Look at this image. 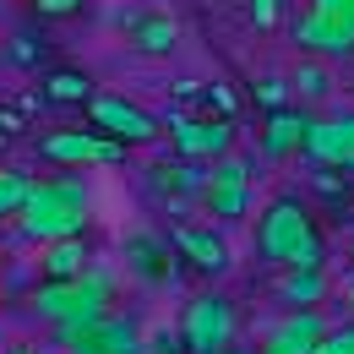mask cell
Segmentation results:
<instances>
[{"instance_id": "cell-1", "label": "cell", "mask_w": 354, "mask_h": 354, "mask_svg": "<svg viewBox=\"0 0 354 354\" xmlns=\"http://www.w3.org/2000/svg\"><path fill=\"white\" fill-rule=\"evenodd\" d=\"M257 257L272 267H322L327 262V240L310 218L306 202L295 196H272L257 223Z\"/></svg>"}, {"instance_id": "cell-2", "label": "cell", "mask_w": 354, "mask_h": 354, "mask_svg": "<svg viewBox=\"0 0 354 354\" xmlns=\"http://www.w3.org/2000/svg\"><path fill=\"white\" fill-rule=\"evenodd\" d=\"M17 218H22L28 240H44V245L66 240V234H82L88 229V191L77 180H33Z\"/></svg>"}, {"instance_id": "cell-3", "label": "cell", "mask_w": 354, "mask_h": 354, "mask_svg": "<svg viewBox=\"0 0 354 354\" xmlns=\"http://www.w3.org/2000/svg\"><path fill=\"white\" fill-rule=\"evenodd\" d=\"M295 44L306 55H354V0H310L295 17Z\"/></svg>"}, {"instance_id": "cell-4", "label": "cell", "mask_w": 354, "mask_h": 354, "mask_svg": "<svg viewBox=\"0 0 354 354\" xmlns=\"http://www.w3.org/2000/svg\"><path fill=\"white\" fill-rule=\"evenodd\" d=\"M196 196H202V207L218 223L245 218V207H251V164H245L240 153H218L213 169L202 175V191H196Z\"/></svg>"}, {"instance_id": "cell-5", "label": "cell", "mask_w": 354, "mask_h": 354, "mask_svg": "<svg viewBox=\"0 0 354 354\" xmlns=\"http://www.w3.org/2000/svg\"><path fill=\"white\" fill-rule=\"evenodd\" d=\"M234 327H240V316H234V300H223V295H196L185 316H180V344L191 354H213L223 344H234Z\"/></svg>"}, {"instance_id": "cell-6", "label": "cell", "mask_w": 354, "mask_h": 354, "mask_svg": "<svg viewBox=\"0 0 354 354\" xmlns=\"http://www.w3.org/2000/svg\"><path fill=\"white\" fill-rule=\"evenodd\" d=\"M49 164H66V169H88V164H120L126 158V142H115L98 126H71V131H49L39 142Z\"/></svg>"}, {"instance_id": "cell-7", "label": "cell", "mask_w": 354, "mask_h": 354, "mask_svg": "<svg viewBox=\"0 0 354 354\" xmlns=\"http://www.w3.org/2000/svg\"><path fill=\"white\" fill-rule=\"evenodd\" d=\"M82 109H88V120L98 126V131H109L115 142H126V147H142V142L158 136V120H153L147 109L126 104V98H115V93H93Z\"/></svg>"}, {"instance_id": "cell-8", "label": "cell", "mask_w": 354, "mask_h": 354, "mask_svg": "<svg viewBox=\"0 0 354 354\" xmlns=\"http://www.w3.org/2000/svg\"><path fill=\"white\" fill-rule=\"evenodd\" d=\"M300 153H310L327 169H354V115H344V120H306Z\"/></svg>"}, {"instance_id": "cell-9", "label": "cell", "mask_w": 354, "mask_h": 354, "mask_svg": "<svg viewBox=\"0 0 354 354\" xmlns=\"http://www.w3.org/2000/svg\"><path fill=\"white\" fill-rule=\"evenodd\" d=\"M322 333H327V316H322V306H295V316H283L278 327H267L262 354H310Z\"/></svg>"}, {"instance_id": "cell-10", "label": "cell", "mask_w": 354, "mask_h": 354, "mask_svg": "<svg viewBox=\"0 0 354 354\" xmlns=\"http://www.w3.org/2000/svg\"><path fill=\"white\" fill-rule=\"evenodd\" d=\"M169 251H180V257L196 267V272H223V267H229V240H223L218 229H202V223H185V229H175Z\"/></svg>"}, {"instance_id": "cell-11", "label": "cell", "mask_w": 354, "mask_h": 354, "mask_svg": "<svg viewBox=\"0 0 354 354\" xmlns=\"http://www.w3.org/2000/svg\"><path fill=\"white\" fill-rule=\"evenodd\" d=\"M175 147L185 158H218L234 147V126L229 120H175Z\"/></svg>"}, {"instance_id": "cell-12", "label": "cell", "mask_w": 354, "mask_h": 354, "mask_svg": "<svg viewBox=\"0 0 354 354\" xmlns=\"http://www.w3.org/2000/svg\"><path fill=\"white\" fill-rule=\"evenodd\" d=\"M126 39L136 55H169L180 44V22L164 11H136V17H126Z\"/></svg>"}, {"instance_id": "cell-13", "label": "cell", "mask_w": 354, "mask_h": 354, "mask_svg": "<svg viewBox=\"0 0 354 354\" xmlns=\"http://www.w3.org/2000/svg\"><path fill=\"white\" fill-rule=\"evenodd\" d=\"M82 349H98V354H142V333H136V322L104 310L88 333H82V344H77L71 354H82Z\"/></svg>"}, {"instance_id": "cell-14", "label": "cell", "mask_w": 354, "mask_h": 354, "mask_svg": "<svg viewBox=\"0 0 354 354\" xmlns=\"http://www.w3.org/2000/svg\"><path fill=\"white\" fill-rule=\"evenodd\" d=\"M300 136H306V115L272 109L267 126H262V153L267 158H289V153H300Z\"/></svg>"}, {"instance_id": "cell-15", "label": "cell", "mask_w": 354, "mask_h": 354, "mask_svg": "<svg viewBox=\"0 0 354 354\" xmlns=\"http://www.w3.org/2000/svg\"><path fill=\"white\" fill-rule=\"evenodd\" d=\"M93 262V245L82 234H66V240H49L44 245V278H77Z\"/></svg>"}, {"instance_id": "cell-16", "label": "cell", "mask_w": 354, "mask_h": 354, "mask_svg": "<svg viewBox=\"0 0 354 354\" xmlns=\"http://www.w3.org/2000/svg\"><path fill=\"white\" fill-rule=\"evenodd\" d=\"M126 257H131V272H142L147 283H164L169 278V245L164 240H153V234H131V245H126Z\"/></svg>"}, {"instance_id": "cell-17", "label": "cell", "mask_w": 354, "mask_h": 354, "mask_svg": "<svg viewBox=\"0 0 354 354\" xmlns=\"http://www.w3.org/2000/svg\"><path fill=\"white\" fill-rule=\"evenodd\" d=\"M93 88H98V82H93L88 71H44V104H88L93 98Z\"/></svg>"}, {"instance_id": "cell-18", "label": "cell", "mask_w": 354, "mask_h": 354, "mask_svg": "<svg viewBox=\"0 0 354 354\" xmlns=\"http://www.w3.org/2000/svg\"><path fill=\"white\" fill-rule=\"evenodd\" d=\"M283 300H289V306H322V300H327V278H322V267H289V278H283Z\"/></svg>"}, {"instance_id": "cell-19", "label": "cell", "mask_w": 354, "mask_h": 354, "mask_svg": "<svg viewBox=\"0 0 354 354\" xmlns=\"http://www.w3.org/2000/svg\"><path fill=\"white\" fill-rule=\"evenodd\" d=\"M28 185H33V175H22V169H0V218H17V207L28 202Z\"/></svg>"}, {"instance_id": "cell-20", "label": "cell", "mask_w": 354, "mask_h": 354, "mask_svg": "<svg viewBox=\"0 0 354 354\" xmlns=\"http://www.w3.org/2000/svg\"><path fill=\"white\" fill-rule=\"evenodd\" d=\"M6 55H11V66H28V71H33V66H44V49H39V39H33V33H17Z\"/></svg>"}, {"instance_id": "cell-21", "label": "cell", "mask_w": 354, "mask_h": 354, "mask_svg": "<svg viewBox=\"0 0 354 354\" xmlns=\"http://www.w3.org/2000/svg\"><path fill=\"white\" fill-rule=\"evenodd\" d=\"M251 22H257L262 33H272V28L283 22V0H251Z\"/></svg>"}, {"instance_id": "cell-22", "label": "cell", "mask_w": 354, "mask_h": 354, "mask_svg": "<svg viewBox=\"0 0 354 354\" xmlns=\"http://www.w3.org/2000/svg\"><path fill=\"white\" fill-rule=\"evenodd\" d=\"M33 11H39L44 22H66V17L82 11V0H33Z\"/></svg>"}, {"instance_id": "cell-23", "label": "cell", "mask_w": 354, "mask_h": 354, "mask_svg": "<svg viewBox=\"0 0 354 354\" xmlns=\"http://www.w3.org/2000/svg\"><path fill=\"white\" fill-rule=\"evenodd\" d=\"M295 88L306 93V98H316V93H327V77H322V66H300V71H295Z\"/></svg>"}, {"instance_id": "cell-24", "label": "cell", "mask_w": 354, "mask_h": 354, "mask_svg": "<svg viewBox=\"0 0 354 354\" xmlns=\"http://www.w3.org/2000/svg\"><path fill=\"white\" fill-rule=\"evenodd\" d=\"M267 98V104H278V98H283V82H262V88H257Z\"/></svg>"}, {"instance_id": "cell-25", "label": "cell", "mask_w": 354, "mask_h": 354, "mask_svg": "<svg viewBox=\"0 0 354 354\" xmlns=\"http://www.w3.org/2000/svg\"><path fill=\"white\" fill-rule=\"evenodd\" d=\"M213 354H251V349H229V344H223V349H213Z\"/></svg>"}, {"instance_id": "cell-26", "label": "cell", "mask_w": 354, "mask_h": 354, "mask_svg": "<svg viewBox=\"0 0 354 354\" xmlns=\"http://www.w3.org/2000/svg\"><path fill=\"white\" fill-rule=\"evenodd\" d=\"M349 306H354V283H349Z\"/></svg>"}, {"instance_id": "cell-27", "label": "cell", "mask_w": 354, "mask_h": 354, "mask_svg": "<svg viewBox=\"0 0 354 354\" xmlns=\"http://www.w3.org/2000/svg\"><path fill=\"white\" fill-rule=\"evenodd\" d=\"M11 354H33V349H11Z\"/></svg>"}, {"instance_id": "cell-28", "label": "cell", "mask_w": 354, "mask_h": 354, "mask_svg": "<svg viewBox=\"0 0 354 354\" xmlns=\"http://www.w3.org/2000/svg\"><path fill=\"white\" fill-rule=\"evenodd\" d=\"M82 354H98V349H82Z\"/></svg>"}]
</instances>
